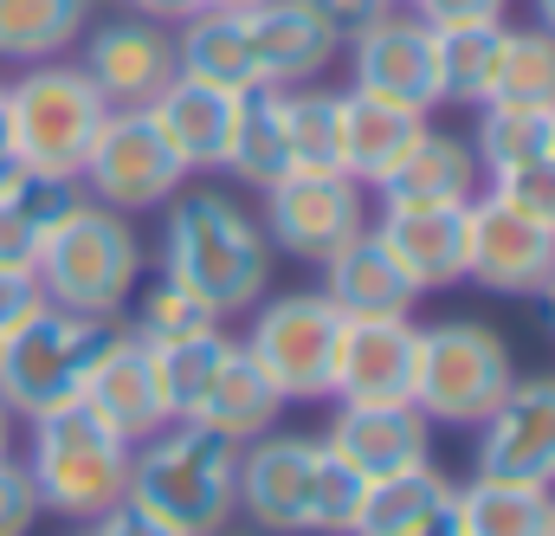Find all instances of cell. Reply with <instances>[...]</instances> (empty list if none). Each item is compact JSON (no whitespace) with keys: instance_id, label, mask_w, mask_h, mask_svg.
<instances>
[{"instance_id":"51","label":"cell","mask_w":555,"mask_h":536,"mask_svg":"<svg viewBox=\"0 0 555 536\" xmlns=\"http://www.w3.org/2000/svg\"><path fill=\"white\" fill-rule=\"evenodd\" d=\"M207 7H227V13H240V7H253V0H207Z\"/></svg>"},{"instance_id":"3","label":"cell","mask_w":555,"mask_h":536,"mask_svg":"<svg viewBox=\"0 0 555 536\" xmlns=\"http://www.w3.org/2000/svg\"><path fill=\"white\" fill-rule=\"evenodd\" d=\"M111 104L104 91L85 78V65L72 59H46V65H20V78L7 85V142H13V168L39 175V181H65L78 188L85 155L104 130Z\"/></svg>"},{"instance_id":"4","label":"cell","mask_w":555,"mask_h":536,"mask_svg":"<svg viewBox=\"0 0 555 536\" xmlns=\"http://www.w3.org/2000/svg\"><path fill=\"white\" fill-rule=\"evenodd\" d=\"M39 291L46 304L85 310V317H124L130 291L142 284V240L130 233V214L72 194V207L52 220L46 246H39Z\"/></svg>"},{"instance_id":"13","label":"cell","mask_w":555,"mask_h":536,"mask_svg":"<svg viewBox=\"0 0 555 536\" xmlns=\"http://www.w3.org/2000/svg\"><path fill=\"white\" fill-rule=\"evenodd\" d=\"M85 78L104 91L111 111H142L181 65H175V26L142 20V13H117L85 26Z\"/></svg>"},{"instance_id":"21","label":"cell","mask_w":555,"mask_h":536,"mask_svg":"<svg viewBox=\"0 0 555 536\" xmlns=\"http://www.w3.org/2000/svg\"><path fill=\"white\" fill-rule=\"evenodd\" d=\"M78 401L91 407V413H104L130 446L149 439L155 426H168V407H162V382H155V349L137 343L124 323H117V336L104 343V356L91 362V375H85V388H78Z\"/></svg>"},{"instance_id":"1","label":"cell","mask_w":555,"mask_h":536,"mask_svg":"<svg viewBox=\"0 0 555 536\" xmlns=\"http://www.w3.org/2000/svg\"><path fill=\"white\" fill-rule=\"evenodd\" d=\"M272 240L227 188H175L162 227V271L188 284L220 323L272 291Z\"/></svg>"},{"instance_id":"8","label":"cell","mask_w":555,"mask_h":536,"mask_svg":"<svg viewBox=\"0 0 555 536\" xmlns=\"http://www.w3.org/2000/svg\"><path fill=\"white\" fill-rule=\"evenodd\" d=\"M336 336H343V310L323 291H278L253 304V330L240 336V349L272 375L284 401H330Z\"/></svg>"},{"instance_id":"44","label":"cell","mask_w":555,"mask_h":536,"mask_svg":"<svg viewBox=\"0 0 555 536\" xmlns=\"http://www.w3.org/2000/svg\"><path fill=\"white\" fill-rule=\"evenodd\" d=\"M91 536H181V531H168V524H162V518H149L142 505L117 498L104 518H91Z\"/></svg>"},{"instance_id":"7","label":"cell","mask_w":555,"mask_h":536,"mask_svg":"<svg viewBox=\"0 0 555 536\" xmlns=\"http://www.w3.org/2000/svg\"><path fill=\"white\" fill-rule=\"evenodd\" d=\"M517 382L511 343L491 323L472 317H446L426 323L414 343V395L408 401L439 420V426H478L491 407L504 401V388Z\"/></svg>"},{"instance_id":"43","label":"cell","mask_w":555,"mask_h":536,"mask_svg":"<svg viewBox=\"0 0 555 536\" xmlns=\"http://www.w3.org/2000/svg\"><path fill=\"white\" fill-rule=\"evenodd\" d=\"M39 304H46V291H39L33 271H0V336H7L20 317H33Z\"/></svg>"},{"instance_id":"49","label":"cell","mask_w":555,"mask_h":536,"mask_svg":"<svg viewBox=\"0 0 555 536\" xmlns=\"http://www.w3.org/2000/svg\"><path fill=\"white\" fill-rule=\"evenodd\" d=\"M537 26H550L555 33V0H537Z\"/></svg>"},{"instance_id":"14","label":"cell","mask_w":555,"mask_h":536,"mask_svg":"<svg viewBox=\"0 0 555 536\" xmlns=\"http://www.w3.org/2000/svg\"><path fill=\"white\" fill-rule=\"evenodd\" d=\"M323 446L375 485L433 459V420L414 401H336Z\"/></svg>"},{"instance_id":"45","label":"cell","mask_w":555,"mask_h":536,"mask_svg":"<svg viewBox=\"0 0 555 536\" xmlns=\"http://www.w3.org/2000/svg\"><path fill=\"white\" fill-rule=\"evenodd\" d=\"M130 13H142V20H162V26H181V20H194L207 0H124Z\"/></svg>"},{"instance_id":"11","label":"cell","mask_w":555,"mask_h":536,"mask_svg":"<svg viewBox=\"0 0 555 536\" xmlns=\"http://www.w3.org/2000/svg\"><path fill=\"white\" fill-rule=\"evenodd\" d=\"M323 439L310 433H259L240 446V511L259 536H310V498H317Z\"/></svg>"},{"instance_id":"16","label":"cell","mask_w":555,"mask_h":536,"mask_svg":"<svg viewBox=\"0 0 555 536\" xmlns=\"http://www.w3.org/2000/svg\"><path fill=\"white\" fill-rule=\"evenodd\" d=\"M349 72H356V91L369 98H388V104H414L433 117L439 104V78H433V26L414 20L408 7L382 13L369 33L349 39Z\"/></svg>"},{"instance_id":"17","label":"cell","mask_w":555,"mask_h":536,"mask_svg":"<svg viewBox=\"0 0 555 536\" xmlns=\"http://www.w3.org/2000/svg\"><path fill=\"white\" fill-rule=\"evenodd\" d=\"M414 317H343L330 401H408L414 395Z\"/></svg>"},{"instance_id":"6","label":"cell","mask_w":555,"mask_h":536,"mask_svg":"<svg viewBox=\"0 0 555 536\" xmlns=\"http://www.w3.org/2000/svg\"><path fill=\"white\" fill-rule=\"evenodd\" d=\"M111 336H117V317H85L65 304H39L33 317H20L0 336V401L13 407V420L78 401Z\"/></svg>"},{"instance_id":"34","label":"cell","mask_w":555,"mask_h":536,"mask_svg":"<svg viewBox=\"0 0 555 536\" xmlns=\"http://www.w3.org/2000/svg\"><path fill=\"white\" fill-rule=\"evenodd\" d=\"M201 330H220V317H214L188 284H175L168 271H155L149 284L130 291V336H137V343L168 349V343H188V336H201Z\"/></svg>"},{"instance_id":"10","label":"cell","mask_w":555,"mask_h":536,"mask_svg":"<svg viewBox=\"0 0 555 536\" xmlns=\"http://www.w3.org/2000/svg\"><path fill=\"white\" fill-rule=\"evenodd\" d=\"M78 181L91 188V201H104L117 214H149V207H168L175 188H188V168L149 124V111H111Z\"/></svg>"},{"instance_id":"48","label":"cell","mask_w":555,"mask_h":536,"mask_svg":"<svg viewBox=\"0 0 555 536\" xmlns=\"http://www.w3.org/2000/svg\"><path fill=\"white\" fill-rule=\"evenodd\" d=\"M414 536H459V524H452V511H446V518H433V524H426V531H414Z\"/></svg>"},{"instance_id":"9","label":"cell","mask_w":555,"mask_h":536,"mask_svg":"<svg viewBox=\"0 0 555 536\" xmlns=\"http://www.w3.org/2000/svg\"><path fill=\"white\" fill-rule=\"evenodd\" d=\"M259 194H266L259 227L272 253H291L304 266H323L336 246H349L369 227V188L349 181L343 168H291Z\"/></svg>"},{"instance_id":"30","label":"cell","mask_w":555,"mask_h":536,"mask_svg":"<svg viewBox=\"0 0 555 536\" xmlns=\"http://www.w3.org/2000/svg\"><path fill=\"white\" fill-rule=\"evenodd\" d=\"M91 26V0H0V59L46 65L65 59Z\"/></svg>"},{"instance_id":"33","label":"cell","mask_w":555,"mask_h":536,"mask_svg":"<svg viewBox=\"0 0 555 536\" xmlns=\"http://www.w3.org/2000/svg\"><path fill=\"white\" fill-rule=\"evenodd\" d=\"M491 98L498 104H543V111H555V33L550 26H537V20L530 26H504Z\"/></svg>"},{"instance_id":"29","label":"cell","mask_w":555,"mask_h":536,"mask_svg":"<svg viewBox=\"0 0 555 536\" xmlns=\"http://www.w3.org/2000/svg\"><path fill=\"white\" fill-rule=\"evenodd\" d=\"M72 207V188L65 181H39L26 168H13L0 181V271H33L39 266V246L52 233V220Z\"/></svg>"},{"instance_id":"53","label":"cell","mask_w":555,"mask_h":536,"mask_svg":"<svg viewBox=\"0 0 555 536\" xmlns=\"http://www.w3.org/2000/svg\"><path fill=\"white\" fill-rule=\"evenodd\" d=\"M550 536H555V498H550Z\"/></svg>"},{"instance_id":"22","label":"cell","mask_w":555,"mask_h":536,"mask_svg":"<svg viewBox=\"0 0 555 536\" xmlns=\"http://www.w3.org/2000/svg\"><path fill=\"white\" fill-rule=\"evenodd\" d=\"M375 194H382V207H465L485 194V162L465 136H446L426 124V136L401 155V168Z\"/></svg>"},{"instance_id":"24","label":"cell","mask_w":555,"mask_h":536,"mask_svg":"<svg viewBox=\"0 0 555 536\" xmlns=\"http://www.w3.org/2000/svg\"><path fill=\"white\" fill-rule=\"evenodd\" d=\"M323 297H330L343 317H408L420 291L401 278V266L388 259L382 233L362 227L349 246H336V253L323 259Z\"/></svg>"},{"instance_id":"31","label":"cell","mask_w":555,"mask_h":536,"mask_svg":"<svg viewBox=\"0 0 555 536\" xmlns=\"http://www.w3.org/2000/svg\"><path fill=\"white\" fill-rule=\"evenodd\" d=\"M446 511H452V478L426 459L414 472H395V478H375L369 485L356 536H414L433 518H446Z\"/></svg>"},{"instance_id":"32","label":"cell","mask_w":555,"mask_h":536,"mask_svg":"<svg viewBox=\"0 0 555 536\" xmlns=\"http://www.w3.org/2000/svg\"><path fill=\"white\" fill-rule=\"evenodd\" d=\"M498 46H504V20L433 26V78H439V104H472V111H478V104L491 98Z\"/></svg>"},{"instance_id":"28","label":"cell","mask_w":555,"mask_h":536,"mask_svg":"<svg viewBox=\"0 0 555 536\" xmlns=\"http://www.w3.org/2000/svg\"><path fill=\"white\" fill-rule=\"evenodd\" d=\"M227 175L246 181V188H272L278 175H291V149H284V85H246L240 91Z\"/></svg>"},{"instance_id":"38","label":"cell","mask_w":555,"mask_h":536,"mask_svg":"<svg viewBox=\"0 0 555 536\" xmlns=\"http://www.w3.org/2000/svg\"><path fill=\"white\" fill-rule=\"evenodd\" d=\"M485 194L504 201L511 214L537 220L543 233H555V155H530V162L491 168V175H485Z\"/></svg>"},{"instance_id":"47","label":"cell","mask_w":555,"mask_h":536,"mask_svg":"<svg viewBox=\"0 0 555 536\" xmlns=\"http://www.w3.org/2000/svg\"><path fill=\"white\" fill-rule=\"evenodd\" d=\"M7 452H13V407L0 401V459H7Z\"/></svg>"},{"instance_id":"37","label":"cell","mask_w":555,"mask_h":536,"mask_svg":"<svg viewBox=\"0 0 555 536\" xmlns=\"http://www.w3.org/2000/svg\"><path fill=\"white\" fill-rule=\"evenodd\" d=\"M227 349H233L227 323H220V330H201V336H188V343L155 349V382H162L168 420H188V413H194V401H201L207 382H214V369L227 362Z\"/></svg>"},{"instance_id":"15","label":"cell","mask_w":555,"mask_h":536,"mask_svg":"<svg viewBox=\"0 0 555 536\" xmlns=\"http://www.w3.org/2000/svg\"><path fill=\"white\" fill-rule=\"evenodd\" d=\"M472 246H465V278L498 291V297H537L543 278L555 271V233H543L537 220L511 214L504 201L478 194L472 207Z\"/></svg>"},{"instance_id":"35","label":"cell","mask_w":555,"mask_h":536,"mask_svg":"<svg viewBox=\"0 0 555 536\" xmlns=\"http://www.w3.org/2000/svg\"><path fill=\"white\" fill-rule=\"evenodd\" d=\"M555 142V111L543 104H478V136H472V149H478V162H485V175L491 168H511V162H530V155H550Z\"/></svg>"},{"instance_id":"19","label":"cell","mask_w":555,"mask_h":536,"mask_svg":"<svg viewBox=\"0 0 555 536\" xmlns=\"http://www.w3.org/2000/svg\"><path fill=\"white\" fill-rule=\"evenodd\" d=\"M233 104H240V91H220V85H201V78L175 72L142 111H149V124L162 130V142L175 149V162L188 175H220L227 149H233Z\"/></svg>"},{"instance_id":"25","label":"cell","mask_w":555,"mask_h":536,"mask_svg":"<svg viewBox=\"0 0 555 536\" xmlns=\"http://www.w3.org/2000/svg\"><path fill=\"white\" fill-rule=\"evenodd\" d=\"M284 395L272 388V375L240 349V336H233V349H227V362L214 369V382H207V395L194 401V426H207V433H220V439H233V446H246V439H259V433H272L278 413H284Z\"/></svg>"},{"instance_id":"42","label":"cell","mask_w":555,"mask_h":536,"mask_svg":"<svg viewBox=\"0 0 555 536\" xmlns=\"http://www.w3.org/2000/svg\"><path fill=\"white\" fill-rule=\"evenodd\" d=\"M310 7L330 20V33H336V39H356V33H369L382 13H395L401 0H310Z\"/></svg>"},{"instance_id":"5","label":"cell","mask_w":555,"mask_h":536,"mask_svg":"<svg viewBox=\"0 0 555 536\" xmlns=\"http://www.w3.org/2000/svg\"><path fill=\"white\" fill-rule=\"evenodd\" d=\"M130 439L91 413L85 401H65V407H46L33 413V439H26V472L39 485V505L72 518V524H91L104 518L124 485H130Z\"/></svg>"},{"instance_id":"20","label":"cell","mask_w":555,"mask_h":536,"mask_svg":"<svg viewBox=\"0 0 555 536\" xmlns=\"http://www.w3.org/2000/svg\"><path fill=\"white\" fill-rule=\"evenodd\" d=\"M465 207H382L375 233H382L388 259L401 266V278L414 291L465 284V246H472V214Z\"/></svg>"},{"instance_id":"55","label":"cell","mask_w":555,"mask_h":536,"mask_svg":"<svg viewBox=\"0 0 555 536\" xmlns=\"http://www.w3.org/2000/svg\"><path fill=\"white\" fill-rule=\"evenodd\" d=\"M78 536H91V531H78Z\"/></svg>"},{"instance_id":"46","label":"cell","mask_w":555,"mask_h":536,"mask_svg":"<svg viewBox=\"0 0 555 536\" xmlns=\"http://www.w3.org/2000/svg\"><path fill=\"white\" fill-rule=\"evenodd\" d=\"M13 175V142H7V85H0V181Z\"/></svg>"},{"instance_id":"12","label":"cell","mask_w":555,"mask_h":536,"mask_svg":"<svg viewBox=\"0 0 555 536\" xmlns=\"http://www.w3.org/2000/svg\"><path fill=\"white\" fill-rule=\"evenodd\" d=\"M472 472L555 492V375H517L504 388V401L478 420Z\"/></svg>"},{"instance_id":"2","label":"cell","mask_w":555,"mask_h":536,"mask_svg":"<svg viewBox=\"0 0 555 536\" xmlns=\"http://www.w3.org/2000/svg\"><path fill=\"white\" fill-rule=\"evenodd\" d=\"M124 498L181 536L227 531L240 511V446L194 420H168L149 439H137Z\"/></svg>"},{"instance_id":"41","label":"cell","mask_w":555,"mask_h":536,"mask_svg":"<svg viewBox=\"0 0 555 536\" xmlns=\"http://www.w3.org/2000/svg\"><path fill=\"white\" fill-rule=\"evenodd\" d=\"M426 26H472V20H504V0H401Z\"/></svg>"},{"instance_id":"52","label":"cell","mask_w":555,"mask_h":536,"mask_svg":"<svg viewBox=\"0 0 555 536\" xmlns=\"http://www.w3.org/2000/svg\"><path fill=\"white\" fill-rule=\"evenodd\" d=\"M214 536H259V531H214Z\"/></svg>"},{"instance_id":"23","label":"cell","mask_w":555,"mask_h":536,"mask_svg":"<svg viewBox=\"0 0 555 536\" xmlns=\"http://www.w3.org/2000/svg\"><path fill=\"white\" fill-rule=\"evenodd\" d=\"M336 104H343V155L336 162L362 188H382L401 168V155L426 136V111H414V104H388V98H369L356 85L336 91Z\"/></svg>"},{"instance_id":"54","label":"cell","mask_w":555,"mask_h":536,"mask_svg":"<svg viewBox=\"0 0 555 536\" xmlns=\"http://www.w3.org/2000/svg\"><path fill=\"white\" fill-rule=\"evenodd\" d=\"M550 155H555V142H550Z\"/></svg>"},{"instance_id":"36","label":"cell","mask_w":555,"mask_h":536,"mask_svg":"<svg viewBox=\"0 0 555 536\" xmlns=\"http://www.w3.org/2000/svg\"><path fill=\"white\" fill-rule=\"evenodd\" d=\"M284 149H291V168H343V104L336 91H317V85H291L284 91Z\"/></svg>"},{"instance_id":"39","label":"cell","mask_w":555,"mask_h":536,"mask_svg":"<svg viewBox=\"0 0 555 536\" xmlns=\"http://www.w3.org/2000/svg\"><path fill=\"white\" fill-rule=\"evenodd\" d=\"M362 498H369V478H362V472H349V465L323 446V465H317V498H310V536H356Z\"/></svg>"},{"instance_id":"40","label":"cell","mask_w":555,"mask_h":536,"mask_svg":"<svg viewBox=\"0 0 555 536\" xmlns=\"http://www.w3.org/2000/svg\"><path fill=\"white\" fill-rule=\"evenodd\" d=\"M46 518V505H39V485H33V472H26V459H0V536H33V524Z\"/></svg>"},{"instance_id":"50","label":"cell","mask_w":555,"mask_h":536,"mask_svg":"<svg viewBox=\"0 0 555 536\" xmlns=\"http://www.w3.org/2000/svg\"><path fill=\"white\" fill-rule=\"evenodd\" d=\"M543 304H550V323H555V271L543 278Z\"/></svg>"},{"instance_id":"27","label":"cell","mask_w":555,"mask_h":536,"mask_svg":"<svg viewBox=\"0 0 555 536\" xmlns=\"http://www.w3.org/2000/svg\"><path fill=\"white\" fill-rule=\"evenodd\" d=\"M550 498L555 492L543 485L472 472L465 485H452V524L459 536H550Z\"/></svg>"},{"instance_id":"18","label":"cell","mask_w":555,"mask_h":536,"mask_svg":"<svg viewBox=\"0 0 555 536\" xmlns=\"http://www.w3.org/2000/svg\"><path fill=\"white\" fill-rule=\"evenodd\" d=\"M246 13V39H253V65H259V85H317L336 59V33L330 20L310 7V0H253L240 7Z\"/></svg>"},{"instance_id":"26","label":"cell","mask_w":555,"mask_h":536,"mask_svg":"<svg viewBox=\"0 0 555 536\" xmlns=\"http://www.w3.org/2000/svg\"><path fill=\"white\" fill-rule=\"evenodd\" d=\"M175 65H181V78H201V85H220V91L259 85L253 39H246V13L201 7L194 20H181L175 26Z\"/></svg>"}]
</instances>
